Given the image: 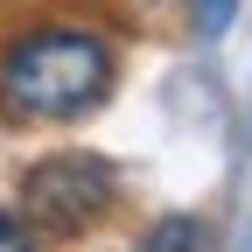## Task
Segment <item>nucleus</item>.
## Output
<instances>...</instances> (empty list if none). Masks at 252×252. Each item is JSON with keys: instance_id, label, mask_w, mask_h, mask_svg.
<instances>
[{"instance_id": "5", "label": "nucleus", "mask_w": 252, "mask_h": 252, "mask_svg": "<svg viewBox=\"0 0 252 252\" xmlns=\"http://www.w3.org/2000/svg\"><path fill=\"white\" fill-rule=\"evenodd\" d=\"M231 14H238V0H196V28H203V35H224Z\"/></svg>"}, {"instance_id": "3", "label": "nucleus", "mask_w": 252, "mask_h": 252, "mask_svg": "<svg viewBox=\"0 0 252 252\" xmlns=\"http://www.w3.org/2000/svg\"><path fill=\"white\" fill-rule=\"evenodd\" d=\"M147 252H217V238H210L203 217H161L154 238H147Z\"/></svg>"}, {"instance_id": "2", "label": "nucleus", "mask_w": 252, "mask_h": 252, "mask_svg": "<svg viewBox=\"0 0 252 252\" xmlns=\"http://www.w3.org/2000/svg\"><path fill=\"white\" fill-rule=\"evenodd\" d=\"M105 203H112V168L98 154H49L21 189L28 224H42V231H84Z\"/></svg>"}, {"instance_id": "4", "label": "nucleus", "mask_w": 252, "mask_h": 252, "mask_svg": "<svg viewBox=\"0 0 252 252\" xmlns=\"http://www.w3.org/2000/svg\"><path fill=\"white\" fill-rule=\"evenodd\" d=\"M0 252H42L35 224H21V217H7V210H0Z\"/></svg>"}, {"instance_id": "1", "label": "nucleus", "mask_w": 252, "mask_h": 252, "mask_svg": "<svg viewBox=\"0 0 252 252\" xmlns=\"http://www.w3.org/2000/svg\"><path fill=\"white\" fill-rule=\"evenodd\" d=\"M112 91V42L98 28H28L0 49V105L21 119H77Z\"/></svg>"}]
</instances>
